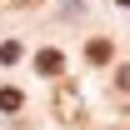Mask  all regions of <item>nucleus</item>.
<instances>
[{"label": "nucleus", "instance_id": "nucleus-1", "mask_svg": "<svg viewBox=\"0 0 130 130\" xmlns=\"http://www.w3.org/2000/svg\"><path fill=\"white\" fill-rule=\"evenodd\" d=\"M35 70H40V75H60V70H65L60 50H40V55H35Z\"/></svg>", "mask_w": 130, "mask_h": 130}, {"label": "nucleus", "instance_id": "nucleus-5", "mask_svg": "<svg viewBox=\"0 0 130 130\" xmlns=\"http://www.w3.org/2000/svg\"><path fill=\"white\" fill-rule=\"evenodd\" d=\"M115 85H120V90H130V70H115Z\"/></svg>", "mask_w": 130, "mask_h": 130}, {"label": "nucleus", "instance_id": "nucleus-4", "mask_svg": "<svg viewBox=\"0 0 130 130\" xmlns=\"http://www.w3.org/2000/svg\"><path fill=\"white\" fill-rule=\"evenodd\" d=\"M0 60H5V65H10V60H20V45H15V40H5V45H0Z\"/></svg>", "mask_w": 130, "mask_h": 130}, {"label": "nucleus", "instance_id": "nucleus-6", "mask_svg": "<svg viewBox=\"0 0 130 130\" xmlns=\"http://www.w3.org/2000/svg\"><path fill=\"white\" fill-rule=\"evenodd\" d=\"M120 5H130V0H120Z\"/></svg>", "mask_w": 130, "mask_h": 130}, {"label": "nucleus", "instance_id": "nucleus-3", "mask_svg": "<svg viewBox=\"0 0 130 130\" xmlns=\"http://www.w3.org/2000/svg\"><path fill=\"white\" fill-rule=\"evenodd\" d=\"M20 105H25V100H20V90H10V85H5V90H0V110H20Z\"/></svg>", "mask_w": 130, "mask_h": 130}, {"label": "nucleus", "instance_id": "nucleus-2", "mask_svg": "<svg viewBox=\"0 0 130 130\" xmlns=\"http://www.w3.org/2000/svg\"><path fill=\"white\" fill-rule=\"evenodd\" d=\"M85 55H90L95 65H105V60H110V40H90V50H85Z\"/></svg>", "mask_w": 130, "mask_h": 130}]
</instances>
